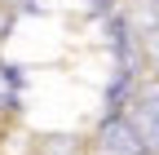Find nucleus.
Segmentation results:
<instances>
[{"label":"nucleus","instance_id":"nucleus-1","mask_svg":"<svg viewBox=\"0 0 159 155\" xmlns=\"http://www.w3.org/2000/svg\"><path fill=\"white\" fill-rule=\"evenodd\" d=\"M97 142H102V155H146V142L137 138L124 120H111Z\"/></svg>","mask_w":159,"mask_h":155},{"label":"nucleus","instance_id":"nucleus-2","mask_svg":"<svg viewBox=\"0 0 159 155\" xmlns=\"http://www.w3.org/2000/svg\"><path fill=\"white\" fill-rule=\"evenodd\" d=\"M137 129H142L146 146H159V89L142 98V106H137Z\"/></svg>","mask_w":159,"mask_h":155},{"label":"nucleus","instance_id":"nucleus-3","mask_svg":"<svg viewBox=\"0 0 159 155\" xmlns=\"http://www.w3.org/2000/svg\"><path fill=\"white\" fill-rule=\"evenodd\" d=\"M44 155H66V142H57V146H49Z\"/></svg>","mask_w":159,"mask_h":155}]
</instances>
